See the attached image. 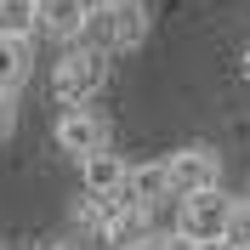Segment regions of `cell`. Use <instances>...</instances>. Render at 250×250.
I'll return each instance as SVG.
<instances>
[{
  "label": "cell",
  "instance_id": "obj_1",
  "mask_svg": "<svg viewBox=\"0 0 250 250\" xmlns=\"http://www.w3.org/2000/svg\"><path fill=\"white\" fill-rule=\"evenodd\" d=\"M108 51H97V46H85V40H74V46L62 51L57 62H51V91H57V103H91L97 91H103V80H108Z\"/></svg>",
  "mask_w": 250,
  "mask_h": 250
},
{
  "label": "cell",
  "instance_id": "obj_2",
  "mask_svg": "<svg viewBox=\"0 0 250 250\" xmlns=\"http://www.w3.org/2000/svg\"><path fill=\"white\" fill-rule=\"evenodd\" d=\"M142 34H148V12H142V0H114V6H91L80 40L97 46V51H131V46H142Z\"/></svg>",
  "mask_w": 250,
  "mask_h": 250
},
{
  "label": "cell",
  "instance_id": "obj_3",
  "mask_svg": "<svg viewBox=\"0 0 250 250\" xmlns=\"http://www.w3.org/2000/svg\"><path fill=\"white\" fill-rule=\"evenodd\" d=\"M233 205L222 188H205V193H188L182 210H176V228L199 245H228V222H233Z\"/></svg>",
  "mask_w": 250,
  "mask_h": 250
},
{
  "label": "cell",
  "instance_id": "obj_4",
  "mask_svg": "<svg viewBox=\"0 0 250 250\" xmlns=\"http://www.w3.org/2000/svg\"><path fill=\"white\" fill-rule=\"evenodd\" d=\"M165 165H171V193H176V199L205 193V188H222V154H216V148H205V142L176 148Z\"/></svg>",
  "mask_w": 250,
  "mask_h": 250
},
{
  "label": "cell",
  "instance_id": "obj_5",
  "mask_svg": "<svg viewBox=\"0 0 250 250\" xmlns=\"http://www.w3.org/2000/svg\"><path fill=\"white\" fill-rule=\"evenodd\" d=\"M57 148H62V154H74V159L103 154V148H108V120H103V114H91L85 103L62 108V120H57Z\"/></svg>",
  "mask_w": 250,
  "mask_h": 250
},
{
  "label": "cell",
  "instance_id": "obj_6",
  "mask_svg": "<svg viewBox=\"0 0 250 250\" xmlns=\"http://www.w3.org/2000/svg\"><path fill=\"white\" fill-rule=\"evenodd\" d=\"M85 17H91L85 0H40V34L62 40V46H74L85 34Z\"/></svg>",
  "mask_w": 250,
  "mask_h": 250
},
{
  "label": "cell",
  "instance_id": "obj_7",
  "mask_svg": "<svg viewBox=\"0 0 250 250\" xmlns=\"http://www.w3.org/2000/svg\"><path fill=\"white\" fill-rule=\"evenodd\" d=\"M125 176H131V165H125L120 154H85L80 159V182H85V193H97V199H108V193H125Z\"/></svg>",
  "mask_w": 250,
  "mask_h": 250
},
{
  "label": "cell",
  "instance_id": "obj_8",
  "mask_svg": "<svg viewBox=\"0 0 250 250\" xmlns=\"http://www.w3.org/2000/svg\"><path fill=\"white\" fill-rule=\"evenodd\" d=\"M125 193H131L137 205H148V210H154V205H165V199H176V193H171V165H165V159L131 165V176H125Z\"/></svg>",
  "mask_w": 250,
  "mask_h": 250
},
{
  "label": "cell",
  "instance_id": "obj_9",
  "mask_svg": "<svg viewBox=\"0 0 250 250\" xmlns=\"http://www.w3.org/2000/svg\"><path fill=\"white\" fill-rule=\"evenodd\" d=\"M0 34H12V40L40 34V0H0Z\"/></svg>",
  "mask_w": 250,
  "mask_h": 250
},
{
  "label": "cell",
  "instance_id": "obj_10",
  "mask_svg": "<svg viewBox=\"0 0 250 250\" xmlns=\"http://www.w3.org/2000/svg\"><path fill=\"white\" fill-rule=\"evenodd\" d=\"M23 74H29V40H12V34H0V91H12Z\"/></svg>",
  "mask_w": 250,
  "mask_h": 250
},
{
  "label": "cell",
  "instance_id": "obj_11",
  "mask_svg": "<svg viewBox=\"0 0 250 250\" xmlns=\"http://www.w3.org/2000/svg\"><path fill=\"white\" fill-rule=\"evenodd\" d=\"M228 245H233V250H245V245H250V199H239V205H233V222H228Z\"/></svg>",
  "mask_w": 250,
  "mask_h": 250
},
{
  "label": "cell",
  "instance_id": "obj_12",
  "mask_svg": "<svg viewBox=\"0 0 250 250\" xmlns=\"http://www.w3.org/2000/svg\"><path fill=\"white\" fill-rule=\"evenodd\" d=\"M154 250H205V245H199V239H188L182 228H171V233H159V239H154Z\"/></svg>",
  "mask_w": 250,
  "mask_h": 250
},
{
  "label": "cell",
  "instance_id": "obj_13",
  "mask_svg": "<svg viewBox=\"0 0 250 250\" xmlns=\"http://www.w3.org/2000/svg\"><path fill=\"white\" fill-rule=\"evenodd\" d=\"M12 120H17V103H12V91H0V137L12 131Z\"/></svg>",
  "mask_w": 250,
  "mask_h": 250
},
{
  "label": "cell",
  "instance_id": "obj_14",
  "mask_svg": "<svg viewBox=\"0 0 250 250\" xmlns=\"http://www.w3.org/2000/svg\"><path fill=\"white\" fill-rule=\"evenodd\" d=\"M29 250H80V245H68V239H40V245H29Z\"/></svg>",
  "mask_w": 250,
  "mask_h": 250
},
{
  "label": "cell",
  "instance_id": "obj_15",
  "mask_svg": "<svg viewBox=\"0 0 250 250\" xmlns=\"http://www.w3.org/2000/svg\"><path fill=\"white\" fill-rule=\"evenodd\" d=\"M239 68H245V85H250V51H245V62H239Z\"/></svg>",
  "mask_w": 250,
  "mask_h": 250
},
{
  "label": "cell",
  "instance_id": "obj_16",
  "mask_svg": "<svg viewBox=\"0 0 250 250\" xmlns=\"http://www.w3.org/2000/svg\"><path fill=\"white\" fill-rule=\"evenodd\" d=\"M205 250H233V245H205Z\"/></svg>",
  "mask_w": 250,
  "mask_h": 250
},
{
  "label": "cell",
  "instance_id": "obj_17",
  "mask_svg": "<svg viewBox=\"0 0 250 250\" xmlns=\"http://www.w3.org/2000/svg\"><path fill=\"white\" fill-rule=\"evenodd\" d=\"M142 250H154V245H142Z\"/></svg>",
  "mask_w": 250,
  "mask_h": 250
},
{
  "label": "cell",
  "instance_id": "obj_18",
  "mask_svg": "<svg viewBox=\"0 0 250 250\" xmlns=\"http://www.w3.org/2000/svg\"><path fill=\"white\" fill-rule=\"evenodd\" d=\"M0 250H6V245H0Z\"/></svg>",
  "mask_w": 250,
  "mask_h": 250
},
{
  "label": "cell",
  "instance_id": "obj_19",
  "mask_svg": "<svg viewBox=\"0 0 250 250\" xmlns=\"http://www.w3.org/2000/svg\"><path fill=\"white\" fill-rule=\"evenodd\" d=\"M245 250H250V245H245Z\"/></svg>",
  "mask_w": 250,
  "mask_h": 250
}]
</instances>
